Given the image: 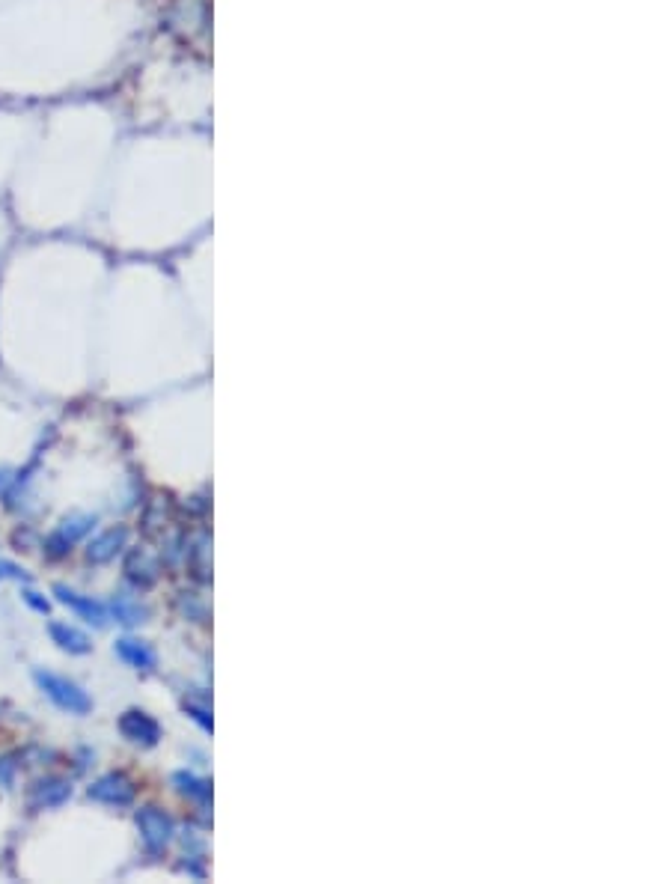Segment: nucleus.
I'll return each instance as SVG.
<instances>
[{"instance_id": "f257e3e1", "label": "nucleus", "mask_w": 669, "mask_h": 884, "mask_svg": "<svg viewBox=\"0 0 669 884\" xmlns=\"http://www.w3.org/2000/svg\"><path fill=\"white\" fill-rule=\"evenodd\" d=\"M33 679H36V685L42 688V694H45L54 706H60L63 712H69V715H87V712L93 709L90 694H87L78 682H72V679H66V676H60V673L36 670Z\"/></svg>"}, {"instance_id": "f03ea898", "label": "nucleus", "mask_w": 669, "mask_h": 884, "mask_svg": "<svg viewBox=\"0 0 669 884\" xmlns=\"http://www.w3.org/2000/svg\"><path fill=\"white\" fill-rule=\"evenodd\" d=\"M134 822H137V831H140V840H143L146 852L161 855L170 846V840H173V819L164 810L143 807V810H137Z\"/></svg>"}, {"instance_id": "7ed1b4c3", "label": "nucleus", "mask_w": 669, "mask_h": 884, "mask_svg": "<svg viewBox=\"0 0 669 884\" xmlns=\"http://www.w3.org/2000/svg\"><path fill=\"white\" fill-rule=\"evenodd\" d=\"M134 795H137V789H134L131 777H125L122 771L102 774L87 789V798L90 801H99V804H108V807H128L134 801Z\"/></svg>"}, {"instance_id": "20e7f679", "label": "nucleus", "mask_w": 669, "mask_h": 884, "mask_svg": "<svg viewBox=\"0 0 669 884\" xmlns=\"http://www.w3.org/2000/svg\"><path fill=\"white\" fill-rule=\"evenodd\" d=\"M93 527H96V515L75 512V515L63 518V524H60V527L48 536V542H45L48 554H51V557H63V554H69L72 545H75L78 539H84Z\"/></svg>"}, {"instance_id": "39448f33", "label": "nucleus", "mask_w": 669, "mask_h": 884, "mask_svg": "<svg viewBox=\"0 0 669 884\" xmlns=\"http://www.w3.org/2000/svg\"><path fill=\"white\" fill-rule=\"evenodd\" d=\"M119 733L131 742V745H143V748H155L161 739V727L152 715H146L143 709H128L119 715Z\"/></svg>"}, {"instance_id": "423d86ee", "label": "nucleus", "mask_w": 669, "mask_h": 884, "mask_svg": "<svg viewBox=\"0 0 669 884\" xmlns=\"http://www.w3.org/2000/svg\"><path fill=\"white\" fill-rule=\"evenodd\" d=\"M69 798H72V783L63 777H42L27 792L30 810H54V807L66 804Z\"/></svg>"}, {"instance_id": "0eeeda50", "label": "nucleus", "mask_w": 669, "mask_h": 884, "mask_svg": "<svg viewBox=\"0 0 669 884\" xmlns=\"http://www.w3.org/2000/svg\"><path fill=\"white\" fill-rule=\"evenodd\" d=\"M54 596H57V602H63L66 608H72L87 623H93V626H105L108 623V611L93 596H81V593H75V590H69L63 584L54 587Z\"/></svg>"}, {"instance_id": "6e6552de", "label": "nucleus", "mask_w": 669, "mask_h": 884, "mask_svg": "<svg viewBox=\"0 0 669 884\" xmlns=\"http://www.w3.org/2000/svg\"><path fill=\"white\" fill-rule=\"evenodd\" d=\"M113 652L128 664V667H134V670H143V673H149V670H155V664H158V658H155V649L149 646V643H143V640H137V637H119L116 643H113Z\"/></svg>"}, {"instance_id": "1a4fd4ad", "label": "nucleus", "mask_w": 669, "mask_h": 884, "mask_svg": "<svg viewBox=\"0 0 669 884\" xmlns=\"http://www.w3.org/2000/svg\"><path fill=\"white\" fill-rule=\"evenodd\" d=\"M128 545V530L125 527H111L105 533H99L90 545H87V560L90 563H111L113 557Z\"/></svg>"}, {"instance_id": "9d476101", "label": "nucleus", "mask_w": 669, "mask_h": 884, "mask_svg": "<svg viewBox=\"0 0 669 884\" xmlns=\"http://www.w3.org/2000/svg\"><path fill=\"white\" fill-rule=\"evenodd\" d=\"M48 634H51V640H54L63 652H69V655H87V652L93 649L90 637L81 632V629L69 626V623H51V626H48Z\"/></svg>"}, {"instance_id": "9b49d317", "label": "nucleus", "mask_w": 669, "mask_h": 884, "mask_svg": "<svg viewBox=\"0 0 669 884\" xmlns=\"http://www.w3.org/2000/svg\"><path fill=\"white\" fill-rule=\"evenodd\" d=\"M173 783L179 786L182 795H188V798H194V801H200V804H206V801L212 798V786H209V780H203V777H197V774H191V771H176V774H173Z\"/></svg>"}, {"instance_id": "f8f14e48", "label": "nucleus", "mask_w": 669, "mask_h": 884, "mask_svg": "<svg viewBox=\"0 0 669 884\" xmlns=\"http://www.w3.org/2000/svg\"><path fill=\"white\" fill-rule=\"evenodd\" d=\"M125 572H128V578L137 584V587H149L152 581H155V566L149 563V557L143 554V551H134L131 557H128V563H125Z\"/></svg>"}, {"instance_id": "ddd939ff", "label": "nucleus", "mask_w": 669, "mask_h": 884, "mask_svg": "<svg viewBox=\"0 0 669 884\" xmlns=\"http://www.w3.org/2000/svg\"><path fill=\"white\" fill-rule=\"evenodd\" d=\"M113 614H116V620H119L122 626H140V623H146V617H149V611H146L140 602L125 599V596L113 602Z\"/></svg>"}, {"instance_id": "4468645a", "label": "nucleus", "mask_w": 669, "mask_h": 884, "mask_svg": "<svg viewBox=\"0 0 669 884\" xmlns=\"http://www.w3.org/2000/svg\"><path fill=\"white\" fill-rule=\"evenodd\" d=\"M21 596H24V602H27L36 614H48V611H51V602H48L42 593H36V590H24Z\"/></svg>"}, {"instance_id": "2eb2a0df", "label": "nucleus", "mask_w": 669, "mask_h": 884, "mask_svg": "<svg viewBox=\"0 0 669 884\" xmlns=\"http://www.w3.org/2000/svg\"><path fill=\"white\" fill-rule=\"evenodd\" d=\"M12 762L9 759H0V786H9L12 783Z\"/></svg>"}, {"instance_id": "dca6fc26", "label": "nucleus", "mask_w": 669, "mask_h": 884, "mask_svg": "<svg viewBox=\"0 0 669 884\" xmlns=\"http://www.w3.org/2000/svg\"><path fill=\"white\" fill-rule=\"evenodd\" d=\"M188 712H191V718H197L206 730H212V718L206 715V709H197V706H188Z\"/></svg>"}]
</instances>
